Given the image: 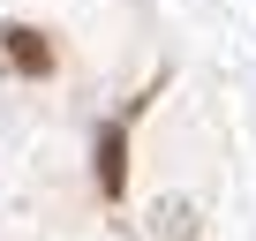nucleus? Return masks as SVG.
Listing matches in <instances>:
<instances>
[{"mask_svg":"<svg viewBox=\"0 0 256 241\" xmlns=\"http://www.w3.org/2000/svg\"><path fill=\"white\" fill-rule=\"evenodd\" d=\"M144 234H151V241H196V204H188V196H158Z\"/></svg>","mask_w":256,"mask_h":241,"instance_id":"obj_1","label":"nucleus"},{"mask_svg":"<svg viewBox=\"0 0 256 241\" xmlns=\"http://www.w3.org/2000/svg\"><path fill=\"white\" fill-rule=\"evenodd\" d=\"M0 38H8V46H0V53H8V60H16L23 76H46V68H53V46H46V38L30 30V23H8V30H0Z\"/></svg>","mask_w":256,"mask_h":241,"instance_id":"obj_2","label":"nucleus"},{"mask_svg":"<svg viewBox=\"0 0 256 241\" xmlns=\"http://www.w3.org/2000/svg\"><path fill=\"white\" fill-rule=\"evenodd\" d=\"M98 181H106V196L120 188V136H106V144H98Z\"/></svg>","mask_w":256,"mask_h":241,"instance_id":"obj_3","label":"nucleus"}]
</instances>
